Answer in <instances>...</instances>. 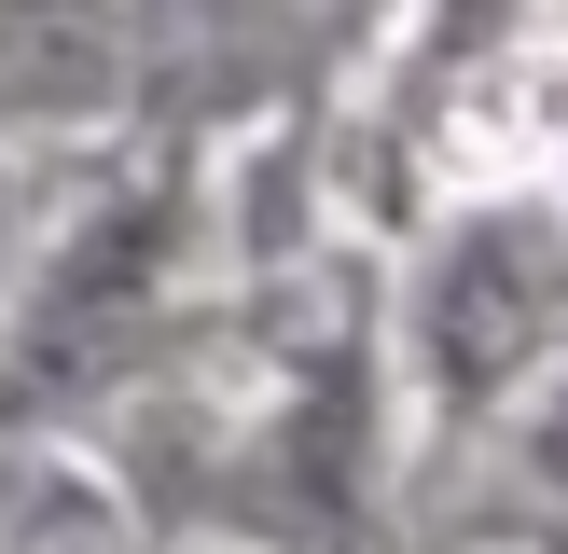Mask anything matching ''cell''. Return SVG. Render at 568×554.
<instances>
[{"label": "cell", "instance_id": "cell-2", "mask_svg": "<svg viewBox=\"0 0 568 554\" xmlns=\"http://www.w3.org/2000/svg\"><path fill=\"white\" fill-rule=\"evenodd\" d=\"M181 42V0H0V125H98Z\"/></svg>", "mask_w": 568, "mask_h": 554}, {"label": "cell", "instance_id": "cell-1", "mask_svg": "<svg viewBox=\"0 0 568 554\" xmlns=\"http://www.w3.org/2000/svg\"><path fill=\"white\" fill-rule=\"evenodd\" d=\"M153 277H166V194H111V208L42 264V291H28V319H14V375H0V416L83 402L98 375H125L139 319H153Z\"/></svg>", "mask_w": 568, "mask_h": 554}, {"label": "cell", "instance_id": "cell-3", "mask_svg": "<svg viewBox=\"0 0 568 554\" xmlns=\"http://www.w3.org/2000/svg\"><path fill=\"white\" fill-rule=\"evenodd\" d=\"M14 222H28V208H14V181H0V264H14Z\"/></svg>", "mask_w": 568, "mask_h": 554}]
</instances>
